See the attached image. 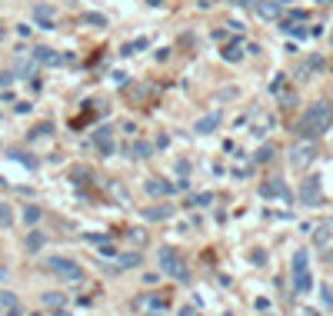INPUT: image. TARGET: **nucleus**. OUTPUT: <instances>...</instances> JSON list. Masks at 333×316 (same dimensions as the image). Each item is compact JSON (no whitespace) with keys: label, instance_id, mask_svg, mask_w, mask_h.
<instances>
[{"label":"nucleus","instance_id":"f257e3e1","mask_svg":"<svg viewBox=\"0 0 333 316\" xmlns=\"http://www.w3.org/2000/svg\"><path fill=\"white\" fill-rule=\"evenodd\" d=\"M330 123H333V107L327 100H320V103H313L303 113V120L297 123V133L303 140H317V137H323V133L330 130Z\"/></svg>","mask_w":333,"mask_h":316},{"label":"nucleus","instance_id":"f03ea898","mask_svg":"<svg viewBox=\"0 0 333 316\" xmlns=\"http://www.w3.org/2000/svg\"><path fill=\"white\" fill-rule=\"evenodd\" d=\"M47 266H50V273H57V276H64V280H83V270H80L74 260H64V256H50L47 260Z\"/></svg>","mask_w":333,"mask_h":316},{"label":"nucleus","instance_id":"7ed1b4c3","mask_svg":"<svg viewBox=\"0 0 333 316\" xmlns=\"http://www.w3.org/2000/svg\"><path fill=\"white\" fill-rule=\"evenodd\" d=\"M160 263H164V273H166V276H180V280H187V266H183V260H180L170 246H164V250H160Z\"/></svg>","mask_w":333,"mask_h":316},{"label":"nucleus","instance_id":"20e7f679","mask_svg":"<svg viewBox=\"0 0 333 316\" xmlns=\"http://www.w3.org/2000/svg\"><path fill=\"white\" fill-rule=\"evenodd\" d=\"M330 240H333V223H320V227L313 230V246H320L323 250Z\"/></svg>","mask_w":333,"mask_h":316},{"label":"nucleus","instance_id":"39448f33","mask_svg":"<svg viewBox=\"0 0 333 316\" xmlns=\"http://www.w3.org/2000/svg\"><path fill=\"white\" fill-rule=\"evenodd\" d=\"M313 143H300V147H293V153H290V157H293V163H310L313 160Z\"/></svg>","mask_w":333,"mask_h":316},{"label":"nucleus","instance_id":"423d86ee","mask_svg":"<svg viewBox=\"0 0 333 316\" xmlns=\"http://www.w3.org/2000/svg\"><path fill=\"white\" fill-rule=\"evenodd\" d=\"M303 203H320V183L310 180V183H303V193H300Z\"/></svg>","mask_w":333,"mask_h":316},{"label":"nucleus","instance_id":"0eeeda50","mask_svg":"<svg viewBox=\"0 0 333 316\" xmlns=\"http://www.w3.org/2000/svg\"><path fill=\"white\" fill-rule=\"evenodd\" d=\"M253 10L260 13V17H266V20H273L280 13V3H253Z\"/></svg>","mask_w":333,"mask_h":316},{"label":"nucleus","instance_id":"6e6552de","mask_svg":"<svg viewBox=\"0 0 333 316\" xmlns=\"http://www.w3.org/2000/svg\"><path fill=\"white\" fill-rule=\"evenodd\" d=\"M93 140H97V147L103 153H110L113 150V140H110V130H97V137H93Z\"/></svg>","mask_w":333,"mask_h":316},{"label":"nucleus","instance_id":"1a4fd4ad","mask_svg":"<svg viewBox=\"0 0 333 316\" xmlns=\"http://www.w3.org/2000/svg\"><path fill=\"white\" fill-rule=\"evenodd\" d=\"M217 123H220V113H210L207 120H200V123H197V133H210Z\"/></svg>","mask_w":333,"mask_h":316},{"label":"nucleus","instance_id":"9d476101","mask_svg":"<svg viewBox=\"0 0 333 316\" xmlns=\"http://www.w3.org/2000/svg\"><path fill=\"white\" fill-rule=\"evenodd\" d=\"M310 286H313V280L307 276V270H300L297 273V293H310Z\"/></svg>","mask_w":333,"mask_h":316},{"label":"nucleus","instance_id":"9b49d317","mask_svg":"<svg viewBox=\"0 0 333 316\" xmlns=\"http://www.w3.org/2000/svg\"><path fill=\"white\" fill-rule=\"evenodd\" d=\"M33 57H37V60H40V64H57L54 50H47V47H37V50H33Z\"/></svg>","mask_w":333,"mask_h":316},{"label":"nucleus","instance_id":"f8f14e48","mask_svg":"<svg viewBox=\"0 0 333 316\" xmlns=\"http://www.w3.org/2000/svg\"><path fill=\"white\" fill-rule=\"evenodd\" d=\"M170 217V207H154V210H147V220H166Z\"/></svg>","mask_w":333,"mask_h":316},{"label":"nucleus","instance_id":"ddd939ff","mask_svg":"<svg viewBox=\"0 0 333 316\" xmlns=\"http://www.w3.org/2000/svg\"><path fill=\"white\" fill-rule=\"evenodd\" d=\"M147 193H154V196H160V193H166V186L160 183V180H147Z\"/></svg>","mask_w":333,"mask_h":316},{"label":"nucleus","instance_id":"4468645a","mask_svg":"<svg viewBox=\"0 0 333 316\" xmlns=\"http://www.w3.org/2000/svg\"><path fill=\"white\" fill-rule=\"evenodd\" d=\"M300 270H307V250H300L293 256V273H300Z\"/></svg>","mask_w":333,"mask_h":316},{"label":"nucleus","instance_id":"2eb2a0df","mask_svg":"<svg viewBox=\"0 0 333 316\" xmlns=\"http://www.w3.org/2000/svg\"><path fill=\"white\" fill-rule=\"evenodd\" d=\"M44 300H47V306H54V310H60V306H64V293H47Z\"/></svg>","mask_w":333,"mask_h":316},{"label":"nucleus","instance_id":"dca6fc26","mask_svg":"<svg viewBox=\"0 0 333 316\" xmlns=\"http://www.w3.org/2000/svg\"><path fill=\"white\" fill-rule=\"evenodd\" d=\"M40 246H44V237H40V233H30V237H27V250H40Z\"/></svg>","mask_w":333,"mask_h":316},{"label":"nucleus","instance_id":"f3484780","mask_svg":"<svg viewBox=\"0 0 333 316\" xmlns=\"http://www.w3.org/2000/svg\"><path fill=\"white\" fill-rule=\"evenodd\" d=\"M23 220H27V223H37V220H40V210H37V207H27V210H23Z\"/></svg>","mask_w":333,"mask_h":316},{"label":"nucleus","instance_id":"a211bd4d","mask_svg":"<svg viewBox=\"0 0 333 316\" xmlns=\"http://www.w3.org/2000/svg\"><path fill=\"white\" fill-rule=\"evenodd\" d=\"M223 57H227V60H240V47L233 44V47H223Z\"/></svg>","mask_w":333,"mask_h":316},{"label":"nucleus","instance_id":"6ab92c4d","mask_svg":"<svg viewBox=\"0 0 333 316\" xmlns=\"http://www.w3.org/2000/svg\"><path fill=\"white\" fill-rule=\"evenodd\" d=\"M133 263H140V256L137 253H127V256H120V266L127 270V266H133Z\"/></svg>","mask_w":333,"mask_h":316},{"label":"nucleus","instance_id":"aec40b11","mask_svg":"<svg viewBox=\"0 0 333 316\" xmlns=\"http://www.w3.org/2000/svg\"><path fill=\"white\" fill-rule=\"evenodd\" d=\"M0 223H10V210L7 207H0Z\"/></svg>","mask_w":333,"mask_h":316},{"label":"nucleus","instance_id":"412c9836","mask_svg":"<svg viewBox=\"0 0 333 316\" xmlns=\"http://www.w3.org/2000/svg\"><path fill=\"white\" fill-rule=\"evenodd\" d=\"M10 83V74H0V87H7Z\"/></svg>","mask_w":333,"mask_h":316},{"label":"nucleus","instance_id":"4be33fe9","mask_svg":"<svg viewBox=\"0 0 333 316\" xmlns=\"http://www.w3.org/2000/svg\"><path fill=\"white\" fill-rule=\"evenodd\" d=\"M54 316H70V313H64V310H57V313H54Z\"/></svg>","mask_w":333,"mask_h":316},{"label":"nucleus","instance_id":"5701e85b","mask_svg":"<svg viewBox=\"0 0 333 316\" xmlns=\"http://www.w3.org/2000/svg\"><path fill=\"white\" fill-rule=\"evenodd\" d=\"M0 40H3V27H0Z\"/></svg>","mask_w":333,"mask_h":316}]
</instances>
